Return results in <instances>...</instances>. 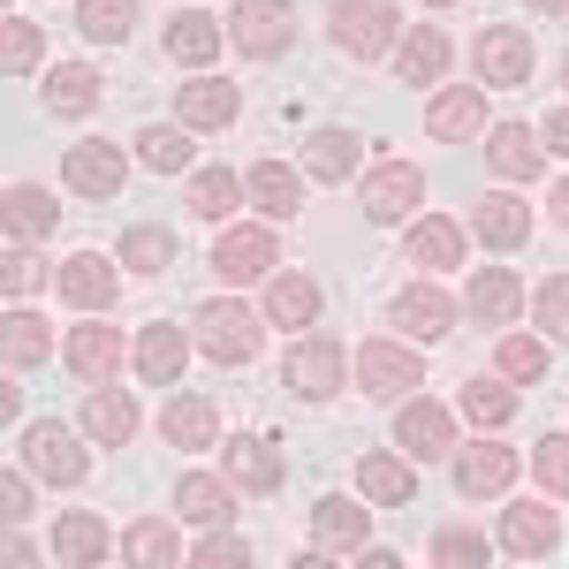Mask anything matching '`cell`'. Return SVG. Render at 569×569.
<instances>
[{
  "instance_id": "cell-1",
  "label": "cell",
  "mask_w": 569,
  "mask_h": 569,
  "mask_svg": "<svg viewBox=\"0 0 569 569\" xmlns=\"http://www.w3.org/2000/svg\"><path fill=\"white\" fill-rule=\"evenodd\" d=\"M335 46L350 61H380L402 46V23H395V0H335Z\"/></svg>"
},
{
  "instance_id": "cell-2",
  "label": "cell",
  "mask_w": 569,
  "mask_h": 569,
  "mask_svg": "<svg viewBox=\"0 0 569 569\" xmlns=\"http://www.w3.org/2000/svg\"><path fill=\"white\" fill-rule=\"evenodd\" d=\"M198 350L213 357V365H251L259 357V311L228 305V297H213V305H198Z\"/></svg>"
},
{
  "instance_id": "cell-3",
  "label": "cell",
  "mask_w": 569,
  "mask_h": 569,
  "mask_svg": "<svg viewBox=\"0 0 569 569\" xmlns=\"http://www.w3.org/2000/svg\"><path fill=\"white\" fill-rule=\"evenodd\" d=\"M342 380H350V357H342V342H327V335L289 342V357H281V388L305 395V402H327Z\"/></svg>"
},
{
  "instance_id": "cell-4",
  "label": "cell",
  "mask_w": 569,
  "mask_h": 569,
  "mask_svg": "<svg viewBox=\"0 0 569 569\" xmlns=\"http://www.w3.org/2000/svg\"><path fill=\"white\" fill-rule=\"evenodd\" d=\"M228 39L243 46L251 61H273V53H289V39H297V23H289V0H236V8H228Z\"/></svg>"
},
{
  "instance_id": "cell-5",
  "label": "cell",
  "mask_w": 569,
  "mask_h": 569,
  "mask_svg": "<svg viewBox=\"0 0 569 569\" xmlns=\"http://www.w3.org/2000/svg\"><path fill=\"white\" fill-rule=\"evenodd\" d=\"M23 471H31V479H46V486H77L91 471V456L77 448V433H69V426H53V418H46V426H31V433H23Z\"/></svg>"
},
{
  "instance_id": "cell-6",
  "label": "cell",
  "mask_w": 569,
  "mask_h": 569,
  "mask_svg": "<svg viewBox=\"0 0 569 569\" xmlns=\"http://www.w3.org/2000/svg\"><path fill=\"white\" fill-rule=\"evenodd\" d=\"M418 198H426V176H418L410 160H388V168H372V176H365V190H357L365 220H380V228L410 220V206H418Z\"/></svg>"
},
{
  "instance_id": "cell-7",
  "label": "cell",
  "mask_w": 569,
  "mask_h": 569,
  "mask_svg": "<svg viewBox=\"0 0 569 569\" xmlns=\"http://www.w3.org/2000/svg\"><path fill=\"white\" fill-rule=\"evenodd\" d=\"M273 266H281L273 228H220V243H213V273L220 281H266Z\"/></svg>"
},
{
  "instance_id": "cell-8",
  "label": "cell",
  "mask_w": 569,
  "mask_h": 569,
  "mask_svg": "<svg viewBox=\"0 0 569 569\" xmlns=\"http://www.w3.org/2000/svg\"><path fill=\"white\" fill-rule=\"evenodd\" d=\"M471 61H479V84H531V31L486 23L479 46H471Z\"/></svg>"
},
{
  "instance_id": "cell-9",
  "label": "cell",
  "mask_w": 569,
  "mask_h": 569,
  "mask_svg": "<svg viewBox=\"0 0 569 569\" xmlns=\"http://www.w3.org/2000/svg\"><path fill=\"white\" fill-rule=\"evenodd\" d=\"M395 440L410 448V463H433V456H456V418L426 402V395H410L402 410H395Z\"/></svg>"
},
{
  "instance_id": "cell-10",
  "label": "cell",
  "mask_w": 569,
  "mask_h": 569,
  "mask_svg": "<svg viewBox=\"0 0 569 569\" xmlns=\"http://www.w3.org/2000/svg\"><path fill=\"white\" fill-rule=\"evenodd\" d=\"M357 380L372 395H410V388H426V357L410 342H365L357 350Z\"/></svg>"
},
{
  "instance_id": "cell-11",
  "label": "cell",
  "mask_w": 569,
  "mask_h": 569,
  "mask_svg": "<svg viewBox=\"0 0 569 569\" xmlns=\"http://www.w3.org/2000/svg\"><path fill=\"white\" fill-rule=\"evenodd\" d=\"M365 539H372V509H365V501L327 493V501L311 509V547H319V555H365Z\"/></svg>"
},
{
  "instance_id": "cell-12",
  "label": "cell",
  "mask_w": 569,
  "mask_h": 569,
  "mask_svg": "<svg viewBox=\"0 0 569 569\" xmlns=\"http://www.w3.org/2000/svg\"><path fill=\"white\" fill-rule=\"evenodd\" d=\"M426 130L440 137V144H471V137H486L493 122H486V91L479 84H448L433 91V107H426Z\"/></svg>"
},
{
  "instance_id": "cell-13",
  "label": "cell",
  "mask_w": 569,
  "mask_h": 569,
  "mask_svg": "<svg viewBox=\"0 0 569 569\" xmlns=\"http://www.w3.org/2000/svg\"><path fill=\"white\" fill-rule=\"evenodd\" d=\"M61 176H69V190H77V198H114V190L130 182V160H122L114 144H99V137H84V144H69Z\"/></svg>"
},
{
  "instance_id": "cell-14",
  "label": "cell",
  "mask_w": 569,
  "mask_h": 569,
  "mask_svg": "<svg viewBox=\"0 0 569 569\" xmlns=\"http://www.w3.org/2000/svg\"><path fill=\"white\" fill-rule=\"evenodd\" d=\"M471 236L493 251H517V243H531V206L517 190H486V198H471Z\"/></svg>"
},
{
  "instance_id": "cell-15",
  "label": "cell",
  "mask_w": 569,
  "mask_h": 569,
  "mask_svg": "<svg viewBox=\"0 0 569 569\" xmlns=\"http://www.w3.org/2000/svg\"><path fill=\"white\" fill-rule=\"evenodd\" d=\"M509 479H517V448H501V440L456 448V493H463V501H486V493H501Z\"/></svg>"
},
{
  "instance_id": "cell-16",
  "label": "cell",
  "mask_w": 569,
  "mask_h": 569,
  "mask_svg": "<svg viewBox=\"0 0 569 569\" xmlns=\"http://www.w3.org/2000/svg\"><path fill=\"white\" fill-rule=\"evenodd\" d=\"M395 319H402L418 342H440V335H456L463 305H456L448 289H433V281H402V297H395Z\"/></svg>"
},
{
  "instance_id": "cell-17",
  "label": "cell",
  "mask_w": 569,
  "mask_h": 569,
  "mask_svg": "<svg viewBox=\"0 0 569 569\" xmlns=\"http://www.w3.org/2000/svg\"><path fill=\"white\" fill-rule=\"evenodd\" d=\"M182 365H190V335L168 327V319H152V327L137 335V380H144V388H176Z\"/></svg>"
},
{
  "instance_id": "cell-18",
  "label": "cell",
  "mask_w": 569,
  "mask_h": 569,
  "mask_svg": "<svg viewBox=\"0 0 569 569\" xmlns=\"http://www.w3.org/2000/svg\"><path fill=\"white\" fill-rule=\"evenodd\" d=\"M463 311H471L479 327H517V311H525V281H517L509 266H479V273H471Z\"/></svg>"
},
{
  "instance_id": "cell-19",
  "label": "cell",
  "mask_w": 569,
  "mask_h": 569,
  "mask_svg": "<svg viewBox=\"0 0 569 569\" xmlns=\"http://www.w3.org/2000/svg\"><path fill=\"white\" fill-rule=\"evenodd\" d=\"M501 547H509L517 562H539V555L562 547V517H555L547 501H517V509L501 517Z\"/></svg>"
},
{
  "instance_id": "cell-20",
  "label": "cell",
  "mask_w": 569,
  "mask_h": 569,
  "mask_svg": "<svg viewBox=\"0 0 569 569\" xmlns=\"http://www.w3.org/2000/svg\"><path fill=\"white\" fill-rule=\"evenodd\" d=\"M539 152H547V137H531V122H493L486 130V168L501 182H531L539 176Z\"/></svg>"
},
{
  "instance_id": "cell-21",
  "label": "cell",
  "mask_w": 569,
  "mask_h": 569,
  "mask_svg": "<svg viewBox=\"0 0 569 569\" xmlns=\"http://www.w3.org/2000/svg\"><path fill=\"white\" fill-rule=\"evenodd\" d=\"M69 372H77L84 388H107V380L122 372V335H114L107 319L77 327V335H69Z\"/></svg>"
},
{
  "instance_id": "cell-22",
  "label": "cell",
  "mask_w": 569,
  "mask_h": 569,
  "mask_svg": "<svg viewBox=\"0 0 569 569\" xmlns=\"http://www.w3.org/2000/svg\"><path fill=\"white\" fill-rule=\"evenodd\" d=\"M228 479L243 486V493H273V486L289 479V456H281L273 440H259V433H236L228 440Z\"/></svg>"
},
{
  "instance_id": "cell-23",
  "label": "cell",
  "mask_w": 569,
  "mask_h": 569,
  "mask_svg": "<svg viewBox=\"0 0 569 569\" xmlns=\"http://www.w3.org/2000/svg\"><path fill=\"white\" fill-rule=\"evenodd\" d=\"M114 266H122V259H114ZM114 266L99 259V251H77V259L61 266V297H69L77 311H107L114 297H122V273H114Z\"/></svg>"
},
{
  "instance_id": "cell-24",
  "label": "cell",
  "mask_w": 569,
  "mask_h": 569,
  "mask_svg": "<svg viewBox=\"0 0 569 569\" xmlns=\"http://www.w3.org/2000/svg\"><path fill=\"white\" fill-rule=\"evenodd\" d=\"M176 114H182V130H228V122L243 114V91L220 84V77H198V84H182Z\"/></svg>"
},
{
  "instance_id": "cell-25",
  "label": "cell",
  "mask_w": 569,
  "mask_h": 569,
  "mask_svg": "<svg viewBox=\"0 0 569 569\" xmlns=\"http://www.w3.org/2000/svg\"><path fill=\"white\" fill-rule=\"evenodd\" d=\"M448 61H456V46H448V31H433V23H418L410 39L395 46V77H402V84H440Z\"/></svg>"
},
{
  "instance_id": "cell-26",
  "label": "cell",
  "mask_w": 569,
  "mask_h": 569,
  "mask_svg": "<svg viewBox=\"0 0 569 569\" xmlns=\"http://www.w3.org/2000/svg\"><path fill=\"white\" fill-rule=\"evenodd\" d=\"M220 46H228V31H220L206 8H182L176 23H168V61H182V69H206Z\"/></svg>"
},
{
  "instance_id": "cell-27",
  "label": "cell",
  "mask_w": 569,
  "mask_h": 569,
  "mask_svg": "<svg viewBox=\"0 0 569 569\" xmlns=\"http://www.w3.org/2000/svg\"><path fill=\"white\" fill-rule=\"evenodd\" d=\"M160 433H168V448H213L220 440V410L206 402V395H176V402L160 410Z\"/></svg>"
},
{
  "instance_id": "cell-28",
  "label": "cell",
  "mask_w": 569,
  "mask_h": 569,
  "mask_svg": "<svg viewBox=\"0 0 569 569\" xmlns=\"http://www.w3.org/2000/svg\"><path fill=\"white\" fill-rule=\"evenodd\" d=\"M176 509L190 517V525H228V509H236V479L182 471V479H176Z\"/></svg>"
},
{
  "instance_id": "cell-29",
  "label": "cell",
  "mask_w": 569,
  "mask_h": 569,
  "mask_svg": "<svg viewBox=\"0 0 569 569\" xmlns=\"http://www.w3.org/2000/svg\"><path fill=\"white\" fill-rule=\"evenodd\" d=\"M107 547H114V539H107V525H99L91 509H69V517L53 525V555H61L69 569H99V562H107Z\"/></svg>"
},
{
  "instance_id": "cell-30",
  "label": "cell",
  "mask_w": 569,
  "mask_h": 569,
  "mask_svg": "<svg viewBox=\"0 0 569 569\" xmlns=\"http://www.w3.org/2000/svg\"><path fill=\"white\" fill-rule=\"evenodd\" d=\"M53 228H61L53 190H39V182H16V190H8V236H16V243H46Z\"/></svg>"
},
{
  "instance_id": "cell-31",
  "label": "cell",
  "mask_w": 569,
  "mask_h": 569,
  "mask_svg": "<svg viewBox=\"0 0 569 569\" xmlns=\"http://www.w3.org/2000/svg\"><path fill=\"white\" fill-rule=\"evenodd\" d=\"M0 357H8V372H31V365H46L53 357V327H46L39 311H8V327H0Z\"/></svg>"
},
{
  "instance_id": "cell-32",
  "label": "cell",
  "mask_w": 569,
  "mask_h": 569,
  "mask_svg": "<svg viewBox=\"0 0 569 569\" xmlns=\"http://www.w3.org/2000/svg\"><path fill=\"white\" fill-rule=\"evenodd\" d=\"M357 493H365L372 509H410L418 479H410V463H402V456H365V463H357Z\"/></svg>"
},
{
  "instance_id": "cell-33",
  "label": "cell",
  "mask_w": 569,
  "mask_h": 569,
  "mask_svg": "<svg viewBox=\"0 0 569 569\" xmlns=\"http://www.w3.org/2000/svg\"><path fill=\"white\" fill-rule=\"evenodd\" d=\"M84 433H91V440H107V448H122V440L137 433V402L114 388V380L84 395Z\"/></svg>"
},
{
  "instance_id": "cell-34",
  "label": "cell",
  "mask_w": 569,
  "mask_h": 569,
  "mask_svg": "<svg viewBox=\"0 0 569 569\" xmlns=\"http://www.w3.org/2000/svg\"><path fill=\"white\" fill-rule=\"evenodd\" d=\"M243 182H251V206L266 220H297V206H305V176H289L281 160H259Z\"/></svg>"
},
{
  "instance_id": "cell-35",
  "label": "cell",
  "mask_w": 569,
  "mask_h": 569,
  "mask_svg": "<svg viewBox=\"0 0 569 569\" xmlns=\"http://www.w3.org/2000/svg\"><path fill=\"white\" fill-rule=\"evenodd\" d=\"M266 319L273 327H311L319 319V281H305V273H266Z\"/></svg>"
},
{
  "instance_id": "cell-36",
  "label": "cell",
  "mask_w": 569,
  "mask_h": 569,
  "mask_svg": "<svg viewBox=\"0 0 569 569\" xmlns=\"http://www.w3.org/2000/svg\"><path fill=\"white\" fill-rule=\"evenodd\" d=\"M122 555H130L137 569H176L182 562V539L168 517H137L130 531H122Z\"/></svg>"
},
{
  "instance_id": "cell-37",
  "label": "cell",
  "mask_w": 569,
  "mask_h": 569,
  "mask_svg": "<svg viewBox=\"0 0 569 569\" xmlns=\"http://www.w3.org/2000/svg\"><path fill=\"white\" fill-rule=\"evenodd\" d=\"M91 107H99V69H84V61L46 69V114H91Z\"/></svg>"
},
{
  "instance_id": "cell-38",
  "label": "cell",
  "mask_w": 569,
  "mask_h": 569,
  "mask_svg": "<svg viewBox=\"0 0 569 569\" xmlns=\"http://www.w3.org/2000/svg\"><path fill=\"white\" fill-rule=\"evenodd\" d=\"M243 198H251V182L228 176V168H198V176H190V213L198 220H228Z\"/></svg>"
},
{
  "instance_id": "cell-39",
  "label": "cell",
  "mask_w": 569,
  "mask_h": 569,
  "mask_svg": "<svg viewBox=\"0 0 569 569\" xmlns=\"http://www.w3.org/2000/svg\"><path fill=\"white\" fill-rule=\"evenodd\" d=\"M410 266H463V228L426 213L418 228H410Z\"/></svg>"
},
{
  "instance_id": "cell-40",
  "label": "cell",
  "mask_w": 569,
  "mask_h": 569,
  "mask_svg": "<svg viewBox=\"0 0 569 569\" xmlns=\"http://www.w3.org/2000/svg\"><path fill=\"white\" fill-rule=\"evenodd\" d=\"M350 168H357V137H350V130H311V144H305V176H319V182H350Z\"/></svg>"
},
{
  "instance_id": "cell-41",
  "label": "cell",
  "mask_w": 569,
  "mask_h": 569,
  "mask_svg": "<svg viewBox=\"0 0 569 569\" xmlns=\"http://www.w3.org/2000/svg\"><path fill=\"white\" fill-rule=\"evenodd\" d=\"M463 418H471V426H509V418H517V388H509V372H493V380H463Z\"/></svg>"
},
{
  "instance_id": "cell-42",
  "label": "cell",
  "mask_w": 569,
  "mask_h": 569,
  "mask_svg": "<svg viewBox=\"0 0 569 569\" xmlns=\"http://www.w3.org/2000/svg\"><path fill=\"white\" fill-rule=\"evenodd\" d=\"M137 23V0H84L77 8V31H84L91 46H122Z\"/></svg>"
},
{
  "instance_id": "cell-43",
  "label": "cell",
  "mask_w": 569,
  "mask_h": 569,
  "mask_svg": "<svg viewBox=\"0 0 569 569\" xmlns=\"http://www.w3.org/2000/svg\"><path fill=\"white\" fill-rule=\"evenodd\" d=\"M137 160H144L152 176H182V168H190V130H168V122L137 130Z\"/></svg>"
},
{
  "instance_id": "cell-44",
  "label": "cell",
  "mask_w": 569,
  "mask_h": 569,
  "mask_svg": "<svg viewBox=\"0 0 569 569\" xmlns=\"http://www.w3.org/2000/svg\"><path fill=\"white\" fill-rule=\"evenodd\" d=\"M114 259L137 266V273H168V266H176V236H168V228H130Z\"/></svg>"
},
{
  "instance_id": "cell-45",
  "label": "cell",
  "mask_w": 569,
  "mask_h": 569,
  "mask_svg": "<svg viewBox=\"0 0 569 569\" xmlns=\"http://www.w3.org/2000/svg\"><path fill=\"white\" fill-rule=\"evenodd\" d=\"M493 547H486V531H471V525H448V531H433V562L440 569H479Z\"/></svg>"
},
{
  "instance_id": "cell-46",
  "label": "cell",
  "mask_w": 569,
  "mask_h": 569,
  "mask_svg": "<svg viewBox=\"0 0 569 569\" xmlns=\"http://www.w3.org/2000/svg\"><path fill=\"white\" fill-rule=\"evenodd\" d=\"M501 372L509 380H547V342H531V335H501Z\"/></svg>"
},
{
  "instance_id": "cell-47",
  "label": "cell",
  "mask_w": 569,
  "mask_h": 569,
  "mask_svg": "<svg viewBox=\"0 0 569 569\" xmlns=\"http://www.w3.org/2000/svg\"><path fill=\"white\" fill-rule=\"evenodd\" d=\"M531 311H539V327H547V335H562V342H569V273H547V281H539V297H531Z\"/></svg>"
},
{
  "instance_id": "cell-48",
  "label": "cell",
  "mask_w": 569,
  "mask_h": 569,
  "mask_svg": "<svg viewBox=\"0 0 569 569\" xmlns=\"http://www.w3.org/2000/svg\"><path fill=\"white\" fill-rule=\"evenodd\" d=\"M531 471H539V486L547 493H569V433H547L539 448H531Z\"/></svg>"
},
{
  "instance_id": "cell-49",
  "label": "cell",
  "mask_w": 569,
  "mask_h": 569,
  "mask_svg": "<svg viewBox=\"0 0 569 569\" xmlns=\"http://www.w3.org/2000/svg\"><path fill=\"white\" fill-rule=\"evenodd\" d=\"M251 562V547L236 539V531H213V539H198V569H243Z\"/></svg>"
},
{
  "instance_id": "cell-50",
  "label": "cell",
  "mask_w": 569,
  "mask_h": 569,
  "mask_svg": "<svg viewBox=\"0 0 569 569\" xmlns=\"http://www.w3.org/2000/svg\"><path fill=\"white\" fill-rule=\"evenodd\" d=\"M8 69L16 77L39 69V23H23V16H8Z\"/></svg>"
},
{
  "instance_id": "cell-51",
  "label": "cell",
  "mask_w": 569,
  "mask_h": 569,
  "mask_svg": "<svg viewBox=\"0 0 569 569\" xmlns=\"http://www.w3.org/2000/svg\"><path fill=\"white\" fill-rule=\"evenodd\" d=\"M31 289H39V251L16 243V251H8V297H31Z\"/></svg>"
},
{
  "instance_id": "cell-52",
  "label": "cell",
  "mask_w": 569,
  "mask_h": 569,
  "mask_svg": "<svg viewBox=\"0 0 569 569\" xmlns=\"http://www.w3.org/2000/svg\"><path fill=\"white\" fill-rule=\"evenodd\" d=\"M0 517H8V525L31 517V471H8V479H0Z\"/></svg>"
},
{
  "instance_id": "cell-53",
  "label": "cell",
  "mask_w": 569,
  "mask_h": 569,
  "mask_svg": "<svg viewBox=\"0 0 569 569\" xmlns=\"http://www.w3.org/2000/svg\"><path fill=\"white\" fill-rule=\"evenodd\" d=\"M539 137H547L555 152H569V107H562V114H547V122H539Z\"/></svg>"
},
{
  "instance_id": "cell-54",
  "label": "cell",
  "mask_w": 569,
  "mask_h": 569,
  "mask_svg": "<svg viewBox=\"0 0 569 569\" xmlns=\"http://www.w3.org/2000/svg\"><path fill=\"white\" fill-rule=\"evenodd\" d=\"M555 220L569 228V182H555Z\"/></svg>"
},
{
  "instance_id": "cell-55",
  "label": "cell",
  "mask_w": 569,
  "mask_h": 569,
  "mask_svg": "<svg viewBox=\"0 0 569 569\" xmlns=\"http://www.w3.org/2000/svg\"><path fill=\"white\" fill-rule=\"evenodd\" d=\"M525 8H539V16H569V0H525Z\"/></svg>"
},
{
  "instance_id": "cell-56",
  "label": "cell",
  "mask_w": 569,
  "mask_h": 569,
  "mask_svg": "<svg viewBox=\"0 0 569 569\" xmlns=\"http://www.w3.org/2000/svg\"><path fill=\"white\" fill-rule=\"evenodd\" d=\"M426 8H456V0H426Z\"/></svg>"
},
{
  "instance_id": "cell-57",
  "label": "cell",
  "mask_w": 569,
  "mask_h": 569,
  "mask_svg": "<svg viewBox=\"0 0 569 569\" xmlns=\"http://www.w3.org/2000/svg\"><path fill=\"white\" fill-rule=\"evenodd\" d=\"M562 84H569V53H562Z\"/></svg>"
}]
</instances>
